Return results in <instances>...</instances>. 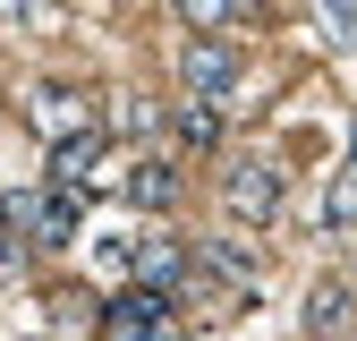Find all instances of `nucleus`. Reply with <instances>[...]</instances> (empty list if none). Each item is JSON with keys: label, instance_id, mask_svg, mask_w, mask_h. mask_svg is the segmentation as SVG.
Returning <instances> with one entry per match:
<instances>
[{"label": "nucleus", "instance_id": "nucleus-19", "mask_svg": "<svg viewBox=\"0 0 357 341\" xmlns=\"http://www.w3.org/2000/svg\"><path fill=\"white\" fill-rule=\"evenodd\" d=\"M34 341H52V333H34Z\"/></svg>", "mask_w": 357, "mask_h": 341}, {"label": "nucleus", "instance_id": "nucleus-4", "mask_svg": "<svg viewBox=\"0 0 357 341\" xmlns=\"http://www.w3.org/2000/svg\"><path fill=\"white\" fill-rule=\"evenodd\" d=\"M221 205H230L247 231H255V222H273V213H281V170L264 162V154H238L230 170H221Z\"/></svg>", "mask_w": 357, "mask_h": 341}, {"label": "nucleus", "instance_id": "nucleus-11", "mask_svg": "<svg viewBox=\"0 0 357 341\" xmlns=\"http://www.w3.org/2000/svg\"><path fill=\"white\" fill-rule=\"evenodd\" d=\"M324 222H332V231H357V145H349V162L332 170V188H324Z\"/></svg>", "mask_w": 357, "mask_h": 341}, {"label": "nucleus", "instance_id": "nucleus-12", "mask_svg": "<svg viewBox=\"0 0 357 341\" xmlns=\"http://www.w3.org/2000/svg\"><path fill=\"white\" fill-rule=\"evenodd\" d=\"M178 17H188L196 34H230L238 17H255V0H178Z\"/></svg>", "mask_w": 357, "mask_h": 341}, {"label": "nucleus", "instance_id": "nucleus-18", "mask_svg": "<svg viewBox=\"0 0 357 341\" xmlns=\"http://www.w3.org/2000/svg\"><path fill=\"white\" fill-rule=\"evenodd\" d=\"M0 17H17V26H52V0H0Z\"/></svg>", "mask_w": 357, "mask_h": 341}, {"label": "nucleus", "instance_id": "nucleus-13", "mask_svg": "<svg viewBox=\"0 0 357 341\" xmlns=\"http://www.w3.org/2000/svg\"><path fill=\"white\" fill-rule=\"evenodd\" d=\"M111 128H119V137H153V128H162V111H153L145 94H119V111H111Z\"/></svg>", "mask_w": 357, "mask_h": 341}, {"label": "nucleus", "instance_id": "nucleus-16", "mask_svg": "<svg viewBox=\"0 0 357 341\" xmlns=\"http://www.w3.org/2000/svg\"><path fill=\"white\" fill-rule=\"evenodd\" d=\"M128 341H196V333H188V324H178V316H170V307H162V316H153V324H137V333H128Z\"/></svg>", "mask_w": 357, "mask_h": 341}, {"label": "nucleus", "instance_id": "nucleus-15", "mask_svg": "<svg viewBox=\"0 0 357 341\" xmlns=\"http://www.w3.org/2000/svg\"><path fill=\"white\" fill-rule=\"evenodd\" d=\"M324 26H332V43H357V0H324Z\"/></svg>", "mask_w": 357, "mask_h": 341}, {"label": "nucleus", "instance_id": "nucleus-5", "mask_svg": "<svg viewBox=\"0 0 357 341\" xmlns=\"http://www.w3.org/2000/svg\"><path fill=\"white\" fill-rule=\"evenodd\" d=\"M102 162H111V137H102V128H77V137H60V145H52V180L85 196V188H102V180H111Z\"/></svg>", "mask_w": 357, "mask_h": 341}, {"label": "nucleus", "instance_id": "nucleus-9", "mask_svg": "<svg viewBox=\"0 0 357 341\" xmlns=\"http://www.w3.org/2000/svg\"><path fill=\"white\" fill-rule=\"evenodd\" d=\"M221 111H230V103H204V94H188V103L170 111V137L188 145V154H213V145H221Z\"/></svg>", "mask_w": 357, "mask_h": 341}, {"label": "nucleus", "instance_id": "nucleus-7", "mask_svg": "<svg viewBox=\"0 0 357 341\" xmlns=\"http://www.w3.org/2000/svg\"><path fill=\"white\" fill-rule=\"evenodd\" d=\"M119 196L137 205V213H170V205H178V162H170V154L128 162V170H119Z\"/></svg>", "mask_w": 357, "mask_h": 341}, {"label": "nucleus", "instance_id": "nucleus-17", "mask_svg": "<svg viewBox=\"0 0 357 341\" xmlns=\"http://www.w3.org/2000/svg\"><path fill=\"white\" fill-rule=\"evenodd\" d=\"M128 256H137V239H102V247H94V265L119 282V273H128Z\"/></svg>", "mask_w": 357, "mask_h": 341}, {"label": "nucleus", "instance_id": "nucleus-3", "mask_svg": "<svg viewBox=\"0 0 357 341\" xmlns=\"http://www.w3.org/2000/svg\"><path fill=\"white\" fill-rule=\"evenodd\" d=\"M26 128L43 145H60L77 128H102V119H94V94H85V85H26Z\"/></svg>", "mask_w": 357, "mask_h": 341}, {"label": "nucleus", "instance_id": "nucleus-1", "mask_svg": "<svg viewBox=\"0 0 357 341\" xmlns=\"http://www.w3.org/2000/svg\"><path fill=\"white\" fill-rule=\"evenodd\" d=\"M0 222H9L26 247H77V222H85V196L77 188H17V196H0Z\"/></svg>", "mask_w": 357, "mask_h": 341}, {"label": "nucleus", "instance_id": "nucleus-14", "mask_svg": "<svg viewBox=\"0 0 357 341\" xmlns=\"http://www.w3.org/2000/svg\"><path fill=\"white\" fill-rule=\"evenodd\" d=\"M26 256H34V247H26L9 222H0V282H17V273H26Z\"/></svg>", "mask_w": 357, "mask_h": 341}, {"label": "nucleus", "instance_id": "nucleus-2", "mask_svg": "<svg viewBox=\"0 0 357 341\" xmlns=\"http://www.w3.org/2000/svg\"><path fill=\"white\" fill-rule=\"evenodd\" d=\"M238 43L230 34H196L188 52H178V85H188V94H204V103H230L238 94Z\"/></svg>", "mask_w": 357, "mask_h": 341}, {"label": "nucleus", "instance_id": "nucleus-10", "mask_svg": "<svg viewBox=\"0 0 357 341\" xmlns=\"http://www.w3.org/2000/svg\"><path fill=\"white\" fill-rule=\"evenodd\" d=\"M349 324V282H315L306 290V341H332Z\"/></svg>", "mask_w": 357, "mask_h": 341}, {"label": "nucleus", "instance_id": "nucleus-8", "mask_svg": "<svg viewBox=\"0 0 357 341\" xmlns=\"http://www.w3.org/2000/svg\"><path fill=\"white\" fill-rule=\"evenodd\" d=\"M196 265H204L213 282H230V290H255V282H264V256H255L247 239H204Z\"/></svg>", "mask_w": 357, "mask_h": 341}, {"label": "nucleus", "instance_id": "nucleus-6", "mask_svg": "<svg viewBox=\"0 0 357 341\" xmlns=\"http://www.w3.org/2000/svg\"><path fill=\"white\" fill-rule=\"evenodd\" d=\"M128 273L178 298V282L196 273V247H188V239H170V231H162V239H137V256H128Z\"/></svg>", "mask_w": 357, "mask_h": 341}]
</instances>
